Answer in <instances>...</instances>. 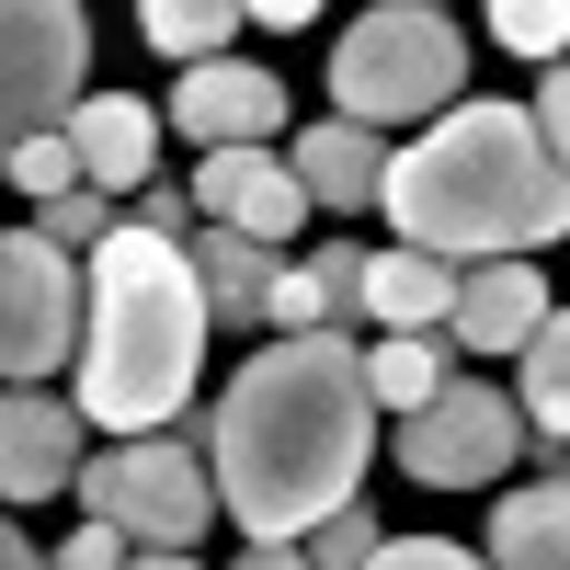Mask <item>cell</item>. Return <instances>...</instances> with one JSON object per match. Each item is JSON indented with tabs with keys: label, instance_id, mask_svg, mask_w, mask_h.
I'll list each match as a JSON object with an SVG mask.
<instances>
[{
	"label": "cell",
	"instance_id": "18",
	"mask_svg": "<svg viewBox=\"0 0 570 570\" xmlns=\"http://www.w3.org/2000/svg\"><path fill=\"white\" fill-rule=\"evenodd\" d=\"M513 422H525L537 445L570 434V320H559V308L525 331V389H513Z\"/></svg>",
	"mask_w": 570,
	"mask_h": 570
},
{
	"label": "cell",
	"instance_id": "11",
	"mask_svg": "<svg viewBox=\"0 0 570 570\" xmlns=\"http://www.w3.org/2000/svg\"><path fill=\"white\" fill-rule=\"evenodd\" d=\"M80 480V411L58 389H0V502H58Z\"/></svg>",
	"mask_w": 570,
	"mask_h": 570
},
{
	"label": "cell",
	"instance_id": "21",
	"mask_svg": "<svg viewBox=\"0 0 570 570\" xmlns=\"http://www.w3.org/2000/svg\"><path fill=\"white\" fill-rule=\"evenodd\" d=\"M23 228H35V240H46V252H58V263H80V252H104V240H115V228H126V217H115L104 195H91V183H69V195H58V206H35Z\"/></svg>",
	"mask_w": 570,
	"mask_h": 570
},
{
	"label": "cell",
	"instance_id": "24",
	"mask_svg": "<svg viewBox=\"0 0 570 570\" xmlns=\"http://www.w3.org/2000/svg\"><path fill=\"white\" fill-rule=\"evenodd\" d=\"M491 35L513 46V58L559 69V46H570V12H559V0H502V12H491Z\"/></svg>",
	"mask_w": 570,
	"mask_h": 570
},
{
	"label": "cell",
	"instance_id": "26",
	"mask_svg": "<svg viewBox=\"0 0 570 570\" xmlns=\"http://www.w3.org/2000/svg\"><path fill=\"white\" fill-rule=\"evenodd\" d=\"M126 228H149V240H183V228H195V195H183V183L160 171V183H137V217Z\"/></svg>",
	"mask_w": 570,
	"mask_h": 570
},
{
	"label": "cell",
	"instance_id": "14",
	"mask_svg": "<svg viewBox=\"0 0 570 570\" xmlns=\"http://www.w3.org/2000/svg\"><path fill=\"white\" fill-rule=\"evenodd\" d=\"M548 320V285H537V263H468L456 274V308H445V331L468 354H525V331Z\"/></svg>",
	"mask_w": 570,
	"mask_h": 570
},
{
	"label": "cell",
	"instance_id": "13",
	"mask_svg": "<svg viewBox=\"0 0 570 570\" xmlns=\"http://www.w3.org/2000/svg\"><path fill=\"white\" fill-rule=\"evenodd\" d=\"M285 171H297L308 217H365V206H376V171H389V137H365V126L331 115V126H297Z\"/></svg>",
	"mask_w": 570,
	"mask_h": 570
},
{
	"label": "cell",
	"instance_id": "20",
	"mask_svg": "<svg viewBox=\"0 0 570 570\" xmlns=\"http://www.w3.org/2000/svg\"><path fill=\"white\" fill-rule=\"evenodd\" d=\"M354 365H365V400L400 411V422L445 389V354H434V343H376V354H354Z\"/></svg>",
	"mask_w": 570,
	"mask_h": 570
},
{
	"label": "cell",
	"instance_id": "4",
	"mask_svg": "<svg viewBox=\"0 0 570 570\" xmlns=\"http://www.w3.org/2000/svg\"><path fill=\"white\" fill-rule=\"evenodd\" d=\"M456 91H468V35L434 12V0H376V12H354L343 46H331V104H343V126H365V137L445 115Z\"/></svg>",
	"mask_w": 570,
	"mask_h": 570
},
{
	"label": "cell",
	"instance_id": "27",
	"mask_svg": "<svg viewBox=\"0 0 570 570\" xmlns=\"http://www.w3.org/2000/svg\"><path fill=\"white\" fill-rule=\"evenodd\" d=\"M365 570H480L468 548H445V537H376V559Z\"/></svg>",
	"mask_w": 570,
	"mask_h": 570
},
{
	"label": "cell",
	"instance_id": "15",
	"mask_svg": "<svg viewBox=\"0 0 570 570\" xmlns=\"http://www.w3.org/2000/svg\"><path fill=\"white\" fill-rule=\"evenodd\" d=\"M285 252H252V240H228V228H183V274H195V297H206V331H263V285H274Z\"/></svg>",
	"mask_w": 570,
	"mask_h": 570
},
{
	"label": "cell",
	"instance_id": "23",
	"mask_svg": "<svg viewBox=\"0 0 570 570\" xmlns=\"http://www.w3.org/2000/svg\"><path fill=\"white\" fill-rule=\"evenodd\" d=\"M376 537H389V525H376L365 491H354L343 513H320V525L297 537V559H308V570H365V559H376Z\"/></svg>",
	"mask_w": 570,
	"mask_h": 570
},
{
	"label": "cell",
	"instance_id": "30",
	"mask_svg": "<svg viewBox=\"0 0 570 570\" xmlns=\"http://www.w3.org/2000/svg\"><path fill=\"white\" fill-rule=\"evenodd\" d=\"M228 570H308V559H297V548H240Z\"/></svg>",
	"mask_w": 570,
	"mask_h": 570
},
{
	"label": "cell",
	"instance_id": "1",
	"mask_svg": "<svg viewBox=\"0 0 570 570\" xmlns=\"http://www.w3.org/2000/svg\"><path fill=\"white\" fill-rule=\"evenodd\" d=\"M376 456V400L343 331L263 343L206 400V491L252 548H297L320 513H343Z\"/></svg>",
	"mask_w": 570,
	"mask_h": 570
},
{
	"label": "cell",
	"instance_id": "6",
	"mask_svg": "<svg viewBox=\"0 0 570 570\" xmlns=\"http://www.w3.org/2000/svg\"><path fill=\"white\" fill-rule=\"evenodd\" d=\"M91 69V12L80 0H0V137L69 126Z\"/></svg>",
	"mask_w": 570,
	"mask_h": 570
},
{
	"label": "cell",
	"instance_id": "31",
	"mask_svg": "<svg viewBox=\"0 0 570 570\" xmlns=\"http://www.w3.org/2000/svg\"><path fill=\"white\" fill-rule=\"evenodd\" d=\"M126 570H195V559H171V548H126Z\"/></svg>",
	"mask_w": 570,
	"mask_h": 570
},
{
	"label": "cell",
	"instance_id": "8",
	"mask_svg": "<svg viewBox=\"0 0 570 570\" xmlns=\"http://www.w3.org/2000/svg\"><path fill=\"white\" fill-rule=\"evenodd\" d=\"M513 456H525V422H513V400L480 389V376H445V389L400 422V468L422 491H480V480H502Z\"/></svg>",
	"mask_w": 570,
	"mask_h": 570
},
{
	"label": "cell",
	"instance_id": "29",
	"mask_svg": "<svg viewBox=\"0 0 570 570\" xmlns=\"http://www.w3.org/2000/svg\"><path fill=\"white\" fill-rule=\"evenodd\" d=\"M0 570H46V548H35V537L12 525V513H0Z\"/></svg>",
	"mask_w": 570,
	"mask_h": 570
},
{
	"label": "cell",
	"instance_id": "16",
	"mask_svg": "<svg viewBox=\"0 0 570 570\" xmlns=\"http://www.w3.org/2000/svg\"><path fill=\"white\" fill-rule=\"evenodd\" d=\"M354 308L376 320V343H434L445 308H456V274L422 263V252H365V297Z\"/></svg>",
	"mask_w": 570,
	"mask_h": 570
},
{
	"label": "cell",
	"instance_id": "10",
	"mask_svg": "<svg viewBox=\"0 0 570 570\" xmlns=\"http://www.w3.org/2000/svg\"><path fill=\"white\" fill-rule=\"evenodd\" d=\"M274 126H285V80L252 58H206L171 80V137H195V149H263Z\"/></svg>",
	"mask_w": 570,
	"mask_h": 570
},
{
	"label": "cell",
	"instance_id": "22",
	"mask_svg": "<svg viewBox=\"0 0 570 570\" xmlns=\"http://www.w3.org/2000/svg\"><path fill=\"white\" fill-rule=\"evenodd\" d=\"M0 183H12L23 206H58L69 183H80V160H69V137L46 126V137H0Z\"/></svg>",
	"mask_w": 570,
	"mask_h": 570
},
{
	"label": "cell",
	"instance_id": "19",
	"mask_svg": "<svg viewBox=\"0 0 570 570\" xmlns=\"http://www.w3.org/2000/svg\"><path fill=\"white\" fill-rule=\"evenodd\" d=\"M137 35H149L160 58H183V69H206V58H228L240 12H228V0H149V12H137Z\"/></svg>",
	"mask_w": 570,
	"mask_h": 570
},
{
	"label": "cell",
	"instance_id": "5",
	"mask_svg": "<svg viewBox=\"0 0 570 570\" xmlns=\"http://www.w3.org/2000/svg\"><path fill=\"white\" fill-rule=\"evenodd\" d=\"M80 525H104L126 548H171L195 559V537L217 525V491H206V456H183L171 434H137V445H104L80 456Z\"/></svg>",
	"mask_w": 570,
	"mask_h": 570
},
{
	"label": "cell",
	"instance_id": "2",
	"mask_svg": "<svg viewBox=\"0 0 570 570\" xmlns=\"http://www.w3.org/2000/svg\"><path fill=\"white\" fill-rule=\"evenodd\" d=\"M376 217L400 228V252L422 263H537L570 228V171L525 126V104H445V126H422L411 149L376 171Z\"/></svg>",
	"mask_w": 570,
	"mask_h": 570
},
{
	"label": "cell",
	"instance_id": "12",
	"mask_svg": "<svg viewBox=\"0 0 570 570\" xmlns=\"http://www.w3.org/2000/svg\"><path fill=\"white\" fill-rule=\"evenodd\" d=\"M58 137H69V160H80V183L104 206L137 195V183H160V115L137 104V91H80Z\"/></svg>",
	"mask_w": 570,
	"mask_h": 570
},
{
	"label": "cell",
	"instance_id": "25",
	"mask_svg": "<svg viewBox=\"0 0 570 570\" xmlns=\"http://www.w3.org/2000/svg\"><path fill=\"white\" fill-rule=\"evenodd\" d=\"M297 274L320 285V320H354V297H365V252H354V240H308Z\"/></svg>",
	"mask_w": 570,
	"mask_h": 570
},
{
	"label": "cell",
	"instance_id": "9",
	"mask_svg": "<svg viewBox=\"0 0 570 570\" xmlns=\"http://www.w3.org/2000/svg\"><path fill=\"white\" fill-rule=\"evenodd\" d=\"M195 195L206 228H228V240H252V252H285L308 228V195H297V171H285V149H206V171L183 183Z\"/></svg>",
	"mask_w": 570,
	"mask_h": 570
},
{
	"label": "cell",
	"instance_id": "28",
	"mask_svg": "<svg viewBox=\"0 0 570 570\" xmlns=\"http://www.w3.org/2000/svg\"><path fill=\"white\" fill-rule=\"evenodd\" d=\"M46 570H126V537H104V525H80L58 559H46Z\"/></svg>",
	"mask_w": 570,
	"mask_h": 570
},
{
	"label": "cell",
	"instance_id": "7",
	"mask_svg": "<svg viewBox=\"0 0 570 570\" xmlns=\"http://www.w3.org/2000/svg\"><path fill=\"white\" fill-rule=\"evenodd\" d=\"M80 354V263H58L35 228H0V376L46 389Z\"/></svg>",
	"mask_w": 570,
	"mask_h": 570
},
{
	"label": "cell",
	"instance_id": "3",
	"mask_svg": "<svg viewBox=\"0 0 570 570\" xmlns=\"http://www.w3.org/2000/svg\"><path fill=\"white\" fill-rule=\"evenodd\" d=\"M206 376V297L183 274V240L115 228L91 252V297H80V434H160Z\"/></svg>",
	"mask_w": 570,
	"mask_h": 570
},
{
	"label": "cell",
	"instance_id": "17",
	"mask_svg": "<svg viewBox=\"0 0 570 570\" xmlns=\"http://www.w3.org/2000/svg\"><path fill=\"white\" fill-rule=\"evenodd\" d=\"M480 570H570V491L537 480V491H502L491 502V559Z\"/></svg>",
	"mask_w": 570,
	"mask_h": 570
}]
</instances>
